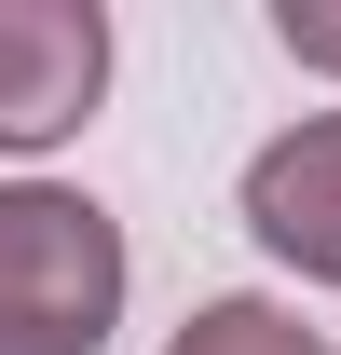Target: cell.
Here are the masks:
<instances>
[{"label": "cell", "instance_id": "obj_1", "mask_svg": "<svg viewBox=\"0 0 341 355\" xmlns=\"http://www.w3.org/2000/svg\"><path fill=\"white\" fill-rule=\"evenodd\" d=\"M123 219L69 178H0V355H110L123 328Z\"/></svg>", "mask_w": 341, "mask_h": 355}, {"label": "cell", "instance_id": "obj_2", "mask_svg": "<svg viewBox=\"0 0 341 355\" xmlns=\"http://www.w3.org/2000/svg\"><path fill=\"white\" fill-rule=\"evenodd\" d=\"M110 96V14L96 0H0V164L96 123Z\"/></svg>", "mask_w": 341, "mask_h": 355}, {"label": "cell", "instance_id": "obj_3", "mask_svg": "<svg viewBox=\"0 0 341 355\" xmlns=\"http://www.w3.org/2000/svg\"><path fill=\"white\" fill-rule=\"evenodd\" d=\"M246 232L300 287H341V110H314V123L246 150Z\"/></svg>", "mask_w": 341, "mask_h": 355}, {"label": "cell", "instance_id": "obj_4", "mask_svg": "<svg viewBox=\"0 0 341 355\" xmlns=\"http://www.w3.org/2000/svg\"><path fill=\"white\" fill-rule=\"evenodd\" d=\"M164 355H328V328H300L287 301H246V287H232V301H191V314H177Z\"/></svg>", "mask_w": 341, "mask_h": 355}, {"label": "cell", "instance_id": "obj_5", "mask_svg": "<svg viewBox=\"0 0 341 355\" xmlns=\"http://www.w3.org/2000/svg\"><path fill=\"white\" fill-rule=\"evenodd\" d=\"M273 42H287L300 69H328V83H341V0H273Z\"/></svg>", "mask_w": 341, "mask_h": 355}]
</instances>
